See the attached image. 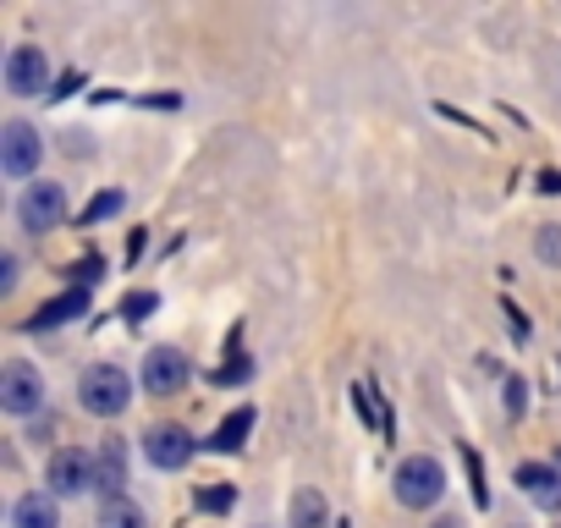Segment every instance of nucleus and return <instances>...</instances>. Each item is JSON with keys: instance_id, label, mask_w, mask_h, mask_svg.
I'll return each mask as SVG.
<instances>
[{"instance_id": "nucleus-1", "label": "nucleus", "mask_w": 561, "mask_h": 528, "mask_svg": "<svg viewBox=\"0 0 561 528\" xmlns=\"http://www.w3.org/2000/svg\"><path fill=\"white\" fill-rule=\"evenodd\" d=\"M78 391H83V408L100 413V418H116V413L133 402V380H127L116 364H94V369H83Z\"/></svg>"}, {"instance_id": "nucleus-2", "label": "nucleus", "mask_w": 561, "mask_h": 528, "mask_svg": "<svg viewBox=\"0 0 561 528\" xmlns=\"http://www.w3.org/2000/svg\"><path fill=\"white\" fill-rule=\"evenodd\" d=\"M391 490H397V501H402V506L424 512V506H435V501H440L446 473H440V462H435V457H408V462H397Z\"/></svg>"}, {"instance_id": "nucleus-3", "label": "nucleus", "mask_w": 561, "mask_h": 528, "mask_svg": "<svg viewBox=\"0 0 561 528\" xmlns=\"http://www.w3.org/2000/svg\"><path fill=\"white\" fill-rule=\"evenodd\" d=\"M39 402H45V380H39L34 364H7L0 369V408L7 413L28 418V413H39Z\"/></svg>"}, {"instance_id": "nucleus-4", "label": "nucleus", "mask_w": 561, "mask_h": 528, "mask_svg": "<svg viewBox=\"0 0 561 528\" xmlns=\"http://www.w3.org/2000/svg\"><path fill=\"white\" fill-rule=\"evenodd\" d=\"M187 380H193L187 353H176V347H154V353L144 358V391H149V397H176Z\"/></svg>"}, {"instance_id": "nucleus-5", "label": "nucleus", "mask_w": 561, "mask_h": 528, "mask_svg": "<svg viewBox=\"0 0 561 528\" xmlns=\"http://www.w3.org/2000/svg\"><path fill=\"white\" fill-rule=\"evenodd\" d=\"M39 165V133L28 122H7L0 127V171L7 176H34Z\"/></svg>"}, {"instance_id": "nucleus-6", "label": "nucleus", "mask_w": 561, "mask_h": 528, "mask_svg": "<svg viewBox=\"0 0 561 528\" xmlns=\"http://www.w3.org/2000/svg\"><path fill=\"white\" fill-rule=\"evenodd\" d=\"M45 83H50L45 50H39V45H18V50L7 56V89H12L18 100H28V94H45Z\"/></svg>"}, {"instance_id": "nucleus-7", "label": "nucleus", "mask_w": 561, "mask_h": 528, "mask_svg": "<svg viewBox=\"0 0 561 528\" xmlns=\"http://www.w3.org/2000/svg\"><path fill=\"white\" fill-rule=\"evenodd\" d=\"M23 226L28 231H56L61 220H67V193L56 187V182H39V187H28L23 193Z\"/></svg>"}, {"instance_id": "nucleus-8", "label": "nucleus", "mask_w": 561, "mask_h": 528, "mask_svg": "<svg viewBox=\"0 0 561 528\" xmlns=\"http://www.w3.org/2000/svg\"><path fill=\"white\" fill-rule=\"evenodd\" d=\"M144 457H149L154 468L176 473V468H187V457H193V435H187L182 424H160V429L144 435Z\"/></svg>"}, {"instance_id": "nucleus-9", "label": "nucleus", "mask_w": 561, "mask_h": 528, "mask_svg": "<svg viewBox=\"0 0 561 528\" xmlns=\"http://www.w3.org/2000/svg\"><path fill=\"white\" fill-rule=\"evenodd\" d=\"M50 490H56V495L94 490V457H89V451H78V446L56 451V457H50Z\"/></svg>"}, {"instance_id": "nucleus-10", "label": "nucleus", "mask_w": 561, "mask_h": 528, "mask_svg": "<svg viewBox=\"0 0 561 528\" xmlns=\"http://www.w3.org/2000/svg\"><path fill=\"white\" fill-rule=\"evenodd\" d=\"M517 484H523V495H528L539 512H561V468H550V462H523V468H517Z\"/></svg>"}, {"instance_id": "nucleus-11", "label": "nucleus", "mask_w": 561, "mask_h": 528, "mask_svg": "<svg viewBox=\"0 0 561 528\" xmlns=\"http://www.w3.org/2000/svg\"><path fill=\"white\" fill-rule=\"evenodd\" d=\"M12 528H61V512L50 495H23L12 506Z\"/></svg>"}, {"instance_id": "nucleus-12", "label": "nucleus", "mask_w": 561, "mask_h": 528, "mask_svg": "<svg viewBox=\"0 0 561 528\" xmlns=\"http://www.w3.org/2000/svg\"><path fill=\"white\" fill-rule=\"evenodd\" d=\"M122 484H127V473H122V440H105V451L94 457V490L116 501Z\"/></svg>"}, {"instance_id": "nucleus-13", "label": "nucleus", "mask_w": 561, "mask_h": 528, "mask_svg": "<svg viewBox=\"0 0 561 528\" xmlns=\"http://www.w3.org/2000/svg\"><path fill=\"white\" fill-rule=\"evenodd\" d=\"M83 309H89V292H67V298H56L45 314H34L28 331H50V325H61V320H78Z\"/></svg>"}, {"instance_id": "nucleus-14", "label": "nucleus", "mask_w": 561, "mask_h": 528, "mask_svg": "<svg viewBox=\"0 0 561 528\" xmlns=\"http://www.w3.org/2000/svg\"><path fill=\"white\" fill-rule=\"evenodd\" d=\"M248 429H253V408H237V413H231V418H226V424H220V429H215L204 446H209V451H237Z\"/></svg>"}, {"instance_id": "nucleus-15", "label": "nucleus", "mask_w": 561, "mask_h": 528, "mask_svg": "<svg viewBox=\"0 0 561 528\" xmlns=\"http://www.w3.org/2000/svg\"><path fill=\"white\" fill-rule=\"evenodd\" d=\"M331 512H325V495L320 490H298L293 495V528H325Z\"/></svg>"}, {"instance_id": "nucleus-16", "label": "nucleus", "mask_w": 561, "mask_h": 528, "mask_svg": "<svg viewBox=\"0 0 561 528\" xmlns=\"http://www.w3.org/2000/svg\"><path fill=\"white\" fill-rule=\"evenodd\" d=\"M100 528H144V512H138L133 501H105Z\"/></svg>"}, {"instance_id": "nucleus-17", "label": "nucleus", "mask_w": 561, "mask_h": 528, "mask_svg": "<svg viewBox=\"0 0 561 528\" xmlns=\"http://www.w3.org/2000/svg\"><path fill=\"white\" fill-rule=\"evenodd\" d=\"M534 248H539V259H545V264H561V226H545Z\"/></svg>"}, {"instance_id": "nucleus-18", "label": "nucleus", "mask_w": 561, "mask_h": 528, "mask_svg": "<svg viewBox=\"0 0 561 528\" xmlns=\"http://www.w3.org/2000/svg\"><path fill=\"white\" fill-rule=\"evenodd\" d=\"M154 303H160L154 292H133V298L122 303V314H127V320H149V314H154Z\"/></svg>"}, {"instance_id": "nucleus-19", "label": "nucleus", "mask_w": 561, "mask_h": 528, "mask_svg": "<svg viewBox=\"0 0 561 528\" xmlns=\"http://www.w3.org/2000/svg\"><path fill=\"white\" fill-rule=\"evenodd\" d=\"M231 501H237V490H226V484L220 490H198V506L204 512H231Z\"/></svg>"}, {"instance_id": "nucleus-20", "label": "nucleus", "mask_w": 561, "mask_h": 528, "mask_svg": "<svg viewBox=\"0 0 561 528\" xmlns=\"http://www.w3.org/2000/svg\"><path fill=\"white\" fill-rule=\"evenodd\" d=\"M72 276H78V282H89V287H94V282H100V276H105V264H100V259H94V253H89V259H78V264H72Z\"/></svg>"}, {"instance_id": "nucleus-21", "label": "nucleus", "mask_w": 561, "mask_h": 528, "mask_svg": "<svg viewBox=\"0 0 561 528\" xmlns=\"http://www.w3.org/2000/svg\"><path fill=\"white\" fill-rule=\"evenodd\" d=\"M111 209H122V193H100V198L89 204V220H100V215H111Z\"/></svg>"}, {"instance_id": "nucleus-22", "label": "nucleus", "mask_w": 561, "mask_h": 528, "mask_svg": "<svg viewBox=\"0 0 561 528\" xmlns=\"http://www.w3.org/2000/svg\"><path fill=\"white\" fill-rule=\"evenodd\" d=\"M18 287V259H0V292Z\"/></svg>"}, {"instance_id": "nucleus-23", "label": "nucleus", "mask_w": 561, "mask_h": 528, "mask_svg": "<svg viewBox=\"0 0 561 528\" xmlns=\"http://www.w3.org/2000/svg\"><path fill=\"white\" fill-rule=\"evenodd\" d=\"M539 187H545V193H561V176H556V171H545V182H539Z\"/></svg>"}, {"instance_id": "nucleus-24", "label": "nucleus", "mask_w": 561, "mask_h": 528, "mask_svg": "<svg viewBox=\"0 0 561 528\" xmlns=\"http://www.w3.org/2000/svg\"><path fill=\"white\" fill-rule=\"evenodd\" d=\"M435 528H462V523H457V517H440V523H435Z\"/></svg>"}]
</instances>
